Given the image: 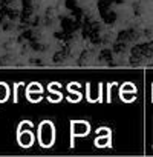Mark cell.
<instances>
[{"instance_id": "obj_9", "label": "cell", "mask_w": 153, "mask_h": 157, "mask_svg": "<svg viewBox=\"0 0 153 157\" xmlns=\"http://www.w3.org/2000/svg\"><path fill=\"white\" fill-rule=\"evenodd\" d=\"M43 85L41 83H38V82H31L28 86H26V93H25V96L26 94H31V93H37V94H43Z\"/></svg>"}, {"instance_id": "obj_2", "label": "cell", "mask_w": 153, "mask_h": 157, "mask_svg": "<svg viewBox=\"0 0 153 157\" xmlns=\"http://www.w3.org/2000/svg\"><path fill=\"white\" fill-rule=\"evenodd\" d=\"M70 148L75 146V137H86L91 132V123L86 120H70Z\"/></svg>"}, {"instance_id": "obj_13", "label": "cell", "mask_w": 153, "mask_h": 157, "mask_svg": "<svg viewBox=\"0 0 153 157\" xmlns=\"http://www.w3.org/2000/svg\"><path fill=\"white\" fill-rule=\"evenodd\" d=\"M103 88H104V83H98V103L103 102Z\"/></svg>"}, {"instance_id": "obj_14", "label": "cell", "mask_w": 153, "mask_h": 157, "mask_svg": "<svg viewBox=\"0 0 153 157\" xmlns=\"http://www.w3.org/2000/svg\"><path fill=\"white\" fill-rule=\"evenodd\" d=\"M151 103H153V83H151Z\"/></svg>"}, {"instance_id": "obj_5", "label": "cell", "mask_w": 153, "mask_h": 157, "mask_svg": "<svg viewBox=\"0 0 153 157\" xmlns=\"http://www.w3.org/2000/svg\"><path fill=\"white\" fill-rule=\"evenodd\" d=\"M94 145L97 148H112V132L110 134H104L103 137H98L94 140Z\"/></svg>"}, {"instance_id": "obj_8", "label": "cell", "mask_w": 153, "mask_h": 157, "mask_svg": "<svg viewBox=\"0 0 153 157\" xmlns=\"http://www.w3.org/2000/svg\"><path fill=\"white\" fill-rule=\"evenodd\" d=\"M9 94H11V90H9L8 83L0 82V103H5L9 99Z\"/></svg>"}, {"instance_id": "obj_7", "label": "cell", "mask_w": 153, "mask_h": 157, "mask_svg": "<svg viewBox=\"0 0 153 157\" xmlns=\"http://www.w3.org/2000/svg\"><path fill=\"white\" fill-rule=\"evenodd\" d=\"M126 94H136V86L132 82H126L119 86V99H123Z\"/></svg>"}, {"instance_id": "obj_11", "label": "cell", "mask_w": 153, "mask_h": 157, "mask_svg": "<svg viewBox=\"0 0 153 157\" xmlns=\"http://www.w3.org/2000/svg\"><path fill=\"white\" fill-rule=\"evenodd\" d=\"M112 86H118V83H116V82L107 83V86H106V88H107V103H110V102H112V90H110Z\"/></svg>"}, {"instance_id": "obj_12", "label": "cell", "mask_w": 153, "mask_h": 157, "mask_svg": "<svg viewBox=\"0 0 153 157\" xmlns=\"http://www.w3.org/2000/svg\"><path fill=\"white\" fill-rule=\"evenodd\" d=\"M97 136H101V134H110L112 131H110V128H107V126H101V128H97Z\"/></svg>"}, {"instance_id": "obj_4", "label": "cell", "mask_w": 153, "mask_h": 157, "mask_svg": "<svg viewBox=\"0 0 153 157\" xmlns=\"http://www.w3.org/2000/svg\"><path fill=\"white\" fill-rule=\"evenodd\" d=\"M58 86H61V83H58V82H51V83L48 85V91H49L48 102H49V103H58V102H61L63 94H61V91L55 90V88H58Z\"/></svg>"}, {"instance_id": "obj_6", "label": "cell", "mask_w": 153, "mask_h": 157, "mask_svg": "<svg viewBox=\"0 0 153 157\" xmlns=\"http://www.w3.org/2000/svg\"><path fill=\"white\" fill-rule=\"evenodd\" d=\"M67 93L70 94V96L67 97V102H70V103H78V102L81 100V97H83V94H81L80 91L73 90V85H72V82L67 85Z\"/></svg>"}, {"instance_id": "obj_10", "label": "cell", "mask_w": 153, "mask_h": 157, "mask_svg": "<svg viewBox=\"0 0 153 157\" xmlns=\"http://www.w3.org/2000/svg\"><path fill=\"white\" fill-rule=\"evenodd\" d=\"M20 86H25L23 82H16L14 83V88H12V94H14V99H12V103H17L19 102V88Z\"/></svg>"}, {"instance_id": "obj_3", "label": "cell", "mask_w": 153, "mask_h": 157, "mask_svg": "<svg viewBox=\"0 0 153 157\" xmlns=\"http://www.w3.org/2000/svg\"><path fill=\"white\" fill-rule=\"evenodd\" d=\"M17 142L22 148H31L35 142V136L32 134V131H20L17 132Z\"/></svg>"}, {"instance_id": "obj_1", "label": "cell", "mask_w": 153, "mask_h": 157, "mask_svg": "<svg viewBox=\"0 0 153 157\" xmlns=\"http://www.w3.org/2000/svg\"><path fill=\"white\" fill-rule=\"evenodd\" d=\"M37 142L41 148H51L55 143V126L51 120H43L37 126Z\"/></svg>"}]
</instances>
